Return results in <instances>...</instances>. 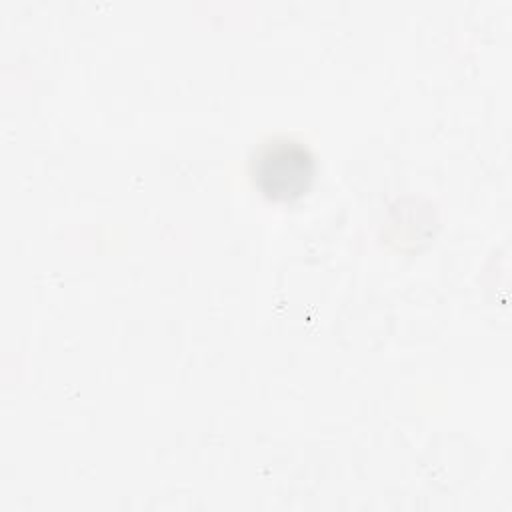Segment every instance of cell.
Here are the masks:
<instances>
[{
    "label": "cell",
    "mask_w": 512,
    "mask_h": 512,
    "mask_svg": "<svg viewBox=\"0 0 512 512\" xmlns=\"http://www.w3.org/2000/svg\"><path fill=\"white\" fill-rule=\"evenodd\" d=\"M312 174L314 164L306 148L288 140L268 144L256 162V178L262 190L274 198L302 194Z\"/></svg>",
    "instance_id": "1"
}]
</instances>
